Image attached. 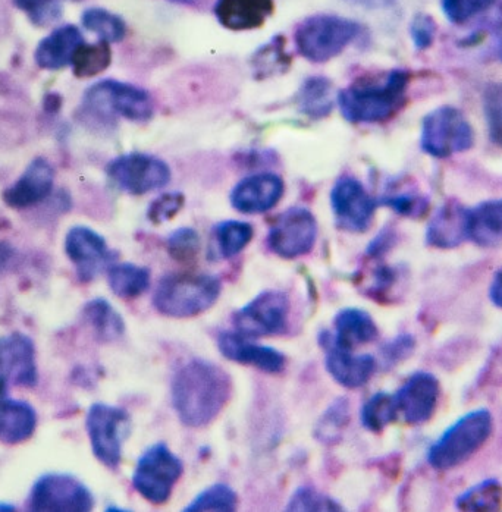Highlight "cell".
<instances>
[{
  "label": "cell",
  "instance_id": "9a60e30c",
  "mask_svg": "<svg viewBox=\"0 0 502 512\" xmlns=\"http://www.w3.org/2000/svg\"><path fill=\"white\" fill-rule=\"evenodd\" d=\"M39 382L36 347L30 336L21 332L0 338V397L8 394L9 385L34 388Z\"/></svg>",
  "mask_w": 502,
  "mask_h": 512
},
{
  "label": "cell",
  "instance_id": "f1b7e54d",
  "mask_svg": "<svg viewBox=\"0 0 502 512\" xmlns=\"http://www.w3.org/2000/svg\"><path fill=\"white\" fill-rule=\"evenodd\" d=\"M298 112L312 119H320L334 111V84L326 77H309L296 96Z\"/></svg>",
  "mask_w": 502,
  "mask_h": 512
},
{
  "label": "cell",
  "instance_id": "30bf717a",
  "mask_svg": "<svg viewBox=\"0 0 502 512\" xmlns=\"http://www.w3.org/2000/svg\"><path fill=\"white\" fill-rule=\"evenodd\" d=\"M94 507L92 490L72 474L47 473L37 479L28 496V510L87 512Z\"/></svg>",
  "mask_w": 502,
  "mask_h": 512
},
{
  "label": "cell",
  "instance_id": "ee69618b",
  "mask_svg": "<svg viewBox=\"0 0 502 512\" xmlns=\"http://www.w3.org/2000/svg\"><path fill=\"white\" fill-rule=\"evenodd\" d=\"M379 204L389 207L398 215L413 219L423 218L429 210V201L414 193L391 194L379 199Z\"/></svg>",
  "mask_w": 502,
  "mask_h": 512
},
{
  "label": "cell",
  "instance_id": "7bdbcfd3",
  "mask_svg": "<svg viewBox=\"0 0 502 512\" xmlns=\"http://www.w3.org/2000/svg\"><path fill=\"white\" fill-rule=\"evenodd\" d=\"M495 0H441L442 12L453 24H464L488 11Z\"/></svg>",
  "mask_w": 502,
  "mask_h": 512
},
{
  "label": "cell",
  "instance_id": "ffe728a7",
  "mask_svg": "<svg viewBox=\"0 0 502 512\" xmlns=\"http://www.w3.org/2000/svg\"><path fill=\"white\" fill-rule=\"evenodd\" d=\"M285 193L281 177L271 172L241 179L229 194L231 206L244 215H260L274 209Z\"/></svg>",
  "mask_w": 502,
  "mask_h": 512
},
{
  "label": "cell",
  "instance_id": "5b68a950",
  "mask_svg": "<svg viewBox=\"0 0 502 512\" xmlns=\"http://www.w3.org/2000/svg\"><path fill=\"white\" fill-rule=\"evenodd\" d=\"M362 25L340 15H312L294 33L298 53L315 64L331 61L359 37Z\"/></svg>",
  "mask_w": 502,
  "mask_h": 512
},
{
  "label": "cell",
  "instance_id": "ab89813d",
  "mask_svg": "<svg viewBox=\"0 0 502 512\" xmlns=\"http://www.w3.org/2000/svg\"><path fill=\"white\" fill-rule=\"evenodd\" d=\"M166 248H168L171 259L187 265L199 257L200 250H202V238L196 229H175L166 240Z\"/></svg>",
  "mask_w": 502,
  "mask_h": 512
},
{
  "label": "cell",
  "instance_id": "277c9868",
  "mask_svg": "<svg viewBox=\"0 0 502 512\" xmlns=\"http://www.w3.org/2000/svg\"><path fill=\"white\" fill-rule=\"evenodd\" d=\"M494 419L488 410H475L451 424L431 446L428 463L435 470L445 471L461 466L491 438Z\"/></svg>",
  "mask_w": 502,
  "mask_h": 512
},
{
  "label": "cell",
  "instance_id": "e0dca14e",
  "mask_svg": "<svg viewBox=\"0 0 502 512\" xmlns=\"http://www.w3.org/2000/svg\"><path fill=\"white\" fill-rule=\"evenodd\" d=\"M320 347L325 350V367L331 378L347 389H359L369 383L378 369V361L370 354H353V350L338 347L331 332L319 335Z\"/></svg>",
  "mask_w": 502,
  "mask_h": 512
},
{
  "label": "cell",
  "instance_id": "cb8c5ba5",
  "mask_svg": "<svg viewBox=\"0 0 502 512\" xmlns=\"http://www.w3.org/2000/svg\"><path fill=\"white\" fill-rule=\"evenodd\" d=\"M84 37L75 25L56 28L37 46L34 58L43 69H62L72 65L78 49L84 45Z\"/></svg>",
  "mask_w": 502,
  "mask_h": 512
},
{
  "label": "cell",
  "instance_id": "8992f818",
  "mask_svg": "<svg viewBox=\"0 0 502 512\" xmlns=\"http://www.w3.org/2000/svg\"><path fill=\"white\" fill-rule=\"evenodd\" d=\"M84 108L96 118L111 121L122 116L133 122H149L155 113V103L149 91L133 84L103 80L93 84L84 94Z\"/></svg>",
  "mask_w": 502,
  "mask_h": 512
},
{
  "label": "cell",
  "instance_id": "836d02e7",
  "mask_svg": "<svg viewBox=\"0 0 502 512\" xmlns=\"http://www.w3.org/2000/svg\"><path fill=\"white\" fill-rule=\"evenodd\" d=\"M502 505V486L497 480H483L461 493L456 501L461 511H497Z\"/></svg>",
  "mask_w": 502,
  "mask_h": 512
},
{
  "label": "cell",
  "instance_id": "d4e9b609",
  "mask_svg": "<svg viewBox=\"0 0 502 512\" xmlns=\"http://www.w3.org/2000/svg\"><path fill=\"white\" fill-rule=\"evenodd\" d=\"M379 329L373 317L362 309L347 307L334 319L332 342L338 347L354 350L378 339Z\"/></svg>",
  "mask_w": 502,
  "mask_h": 512
},
{
  "label": "cell",
  "instance_id": "e575fe53",
  "mask_svg": "<svg viewBox=\"0 0 502 512\" xmlns=\"http://www.w3.org/2000/svg\"><path fill=\"white\" fill-rule=\"evenodd\" d=\"M81 21H83L84 28L97 34L102 42L109 43V45L121 42L127 34L125 21L106 9H87Z\"/></svg>",
  "mask_w": 502,
  "mask_h": 512
},
{
  "label": "cell",
  "instance_id": "44dd1931",
  "mask_svg": "<svg viewBox=\"0 0 502 512\" xmlns=\"http://www.w3.org/2000/svg\"><path fill=\"white\" fill-rule=\"evenodd\" d=\"M55 171L43 157L27 166L21 178L3 193V201L12 209H28L46 200L53 190Z\"/></svg>",
  "mask_w": 502,
  "mask_h": 512
},
{
  "label": "cell",
  "instance_id": "681fc988",
  "mask_svg": "<svg viewBox=\"0 0 502 512\" xmlns=\"http://www.w3.org/2000/svg\"><path fill=\"white\" fill-rule=\"evenodd\" d=\"M395 243H397V234H395L394 229L384 228L367 245L366 254L372 259H381L388 251L392 250Z\"/></svg>",
  "mask_w": 502,
  "mask_h": 512
},
{
  "label": "cell",
  "instance_id": "4dcf8cb0",
  "mask_svg": "<svg viewBox=\"0 0 502 512\" xmlns=\"http://www.w3.org/2000/svg\"><path fill=\"white\" fill-rule=\"evenodd\" d=\"M254 228L249 222L224 221L213 228V244L215 253L221 259H232L238 256L251 243Z\"/></svg>",
  "mask_w": 502,
  "mask_h": 512
},
{
  "label": "cell",
  "instance_id": "bcb514c9",
  "mask_svg": "<svg viewBox=\"0 0 502 512\" xmlns=\"http://www.w3.org/2000/svg\"><path fill=\"white\" fill-rule=\"evenodd\" d=\"M436 34V24L429 15L419 14L410 24V36L416 49L425 50L432 46Z\"/></svg>",
  "mask_w": 502,
  "mask_h": 512
},
{
  "label": "cell",
  "instance_id": "f907efd6",
  "mask_svg": "<svg viewBox=\"0 0 502 512\" xmlns=\"http://www.w3.org/2000/svg\"><path fill=\"white\" fill-rule=\"evenodd\" d=\"M489 300L495 307L502 309V266L492 279L491 287H489Z\"/></svg>",
  "mask_w": 502,
  "mask_h": 512
},
{
  "label": "cell",
  "instance_id": "f6af8a7d",
  "mask_svg": "<svg viewBox=\"0 0 502 512\" xmlns=\"http://www.w3.org/2000/svg\"><path fill=\"white\" fill-rule=\"evenodd\" d=\"M184 204L183 193L172 191V193L162 194L150 203L149 209H147V218L155 225H162V223L175 218L183 210Z\"/></svg>",
  "mask_w": 502,
  "mask_h": 512
},
{
  "label": "cell",
  "instance_id": "f35d334b",
  "mask_svg": "<svg viewBox=\"0 0 502 512\" xmlns=\"http://www.w3.org/2000/svg\"><path fill=\"white\" fill-rule=\"evenodd\" d=\"M285 510L290 512H340V502L312 486H301L294 490Z\"/></svg>",
  "mask_w": 502,
  "mask_h": 512
},
{
  "label": "cell",
  "instance_id": "2e32d148",
  "mask_svg": "<svg viewBox=\"0 0 502 512\" xmlns=\"http://www.w3.org/2000/svg\"><path fill=\"white\" fill-rule=\"evenodd\" d=\"M65 253L74 263L81 282H90L102 270L111 268L116 259L114 251L99 232L87 226H74L65 237Z\"/></svg>",
  "mask_w": 502,
  "mask_h": 512
},
{
  "label": "cell",
  "instance_id": "7402d4cb",
  "mask_svg": "<svg viewBox=\"0 0 502 512\" xmlns=\"http://www.w3.org/2000/svg\"><path fill=\"white\" fill-rule=\"evenodd\" d=\"M469 240V209L458 201H448L436 210L426 229V243L431 247L450 250Z\"/></svg>",
  "mask_w": 502,
  "mask_h": 512
},
{
  "label": "cell",
  "instance_id": "603a6c76",
  "mask_svg": "<svg viewBox=\"0 0 502 512\" xmlns=\"http://www.w3.org/2000/svg\"><path fill=\"white\" fill-rule=\"evenodd\" d=\"M275 11L274 0H216V20L231 31H249L265 25Z\"/></svg>",
  "mask_w": 502,
  "mask_h": 512
},
{
  "label": "cell",
  "instance_id": "3957f363",
  "mask_svg": "<svg viewBox=\"0 0 502 512\" xmlns=\"http://www.w3.org/2000/svg\"><path fill=\"white\" fill-rule=\"evenodd\" d=\"M222 282L207 273H171L160 279L153 307L162 316L188 319L207 312L221 297Z\"/></svg>",
  "mask_w": 502,
  "mask_h": 512
},
{
  "label": "cell",
  "instance_id": "b9f144b4",
  "mask_svg": "<svg viewBox=\"0 0 502 512\" xmlns=\"http://www.w3.org/2000/svg\"><path fill=\"white\" fill-rule=\"evenodd\" d=\"M14 3L37 27H47L62 15L61 0H14Z\"/></svg>",
  "mask_w": 502,
  "mask_h": 512
},
{
  "label": "cell",
  "instance_id": "7c38bea8",
  "mask_svg": "<svg viewBox=\"0 0 502 512\" xmlns=\"http://www.w3.org/2000/svg\"><path fill=\"white\" fill-rule=\"evenodd\" d=\"M112 184L131 196H144L166 187L171 181V168L160 157L146 153H128L116 157L106 168Z\"/></svg>",
  "mask_w": 502,
  "mask_h": 512
},
{
  "label": "cell",
  "instance_id": "1f68e13d",
  "mask_svg": "<svg viewBox=\"0 0 502 512\" xmlns=\"http://www.w3.org/2000/svg\"><path fill=\"white\" fill-rule=\"evenodd\" d=\"M398 414L395 395L378 392L363 404L360 422L367 432L381 433L397 420Z\"/></svg>",
  "mask_w": 502,
  "mask_h": 512
},
{
  "label": "cell",
  "instance_id": "8fae6325",
  "mask_svg": "<svg viewBox=\"0 0 502 512\" xmlns=\"http://www.w3.org/2000/svg\"><path fill=\"white\" fill-rule=\"evenodd\" d=\"M290 309V297L285 292L263 291L232 314V325L247 338L281 335L287 331Z\"/></svg>",
  "mask_w": 502,
  "mask_h": 512
},
{
  "label": "cell",
  "instance_id": "52a82bcc",
  "mask_svg": "<svg viewBox=\"0 0 502 512\" xmlns=\"http://www.w3.org/2000/svg\"><path fill=\"white\" fill-rule=\"evenodd\" d=\"M475 144V131L469 119L454 106H441L423 118L420 149L435 159L467 152Z\"/></svg>",
  "mask_w": 502,
  "mask_h": 512
},
{
  "label": "cell",
  "instance_id": "d6a6232c",
  "mask_svg": "<svg viewBox=\"0 0 502 512\" xmlns=\"http://www.w3.org/2000/svg\"><path fill=\"white\" fill-rule=\"evenodd\" d=\"M350 402L338 398L326 408L315 427V438L320 444L334 445L343 438L344 430L350 423Z\"/></svg>",
  "mask_w": 502,
  "mask_h": 512
},
{
  "label": "cell",
  "instance_id": "4316f807",
  "mask_svg": "<svg viewBox=\"0 0 502 512\" xmlns=\"http://www.w3.org/2000/svg\"><path fill=\"white\" fill-rule=\"evenodd\" d=\"M469 240L480 247L502 243V199L483 201L469 209Z\"/></svg>",
  "mask_w": 502,
  "mask_h": 512
},
{
  "label": "cell",
  "instance_id": "c3c4849f",
  "mask_svg": "<svg viewBox=\"0 0 502 512\" xmlns=\"http://www.w3.org/2000/svg\"><path fill=\"white\" fill-rule=\"evenodd\" d=\"M398 282V270L391 266H379L373 272V284L369 288L370 295L373 297H387L389 291L395 287Z\"/></svg>",
  "mask_w": 502,
  "mask_h": 512
},
{
  "label": "cell",
  "instance_id": "9c48e42d",
  "mask_svg": "<svg viewBox=\"0 0 502 512\" xmlns=\"http://www.w3.org/2000/svg\"><path fill=\"white\" fill-rule=\"evenodd\" d=\"M86 429L94 457L116 470L122 461L125 439L130 436V414L124 408L96 402L87 411Z\"/></svg>",
  "mask_w": 502,
  "mask_h": 512
},
{
  "label": "cell",
  "instance_id": "484cf974",
  "mask_svg": "<svg viewBox=\"0 0 502 512\" xmlns=\"http://www.w3.org/2000/svg\"><path fill=\"white\" fill-rule=\"evenodd\" d=\"M37 413L28 402L0 397V442L18 445L28 441L36 432Z\"/></svg>",
  "mask_w": 502,
  "mask_h": 512
},
{
  "label": "cell",
  "instance_id": "7a4b0ae2",
  "mask_svg": "<svg viewBox=\"0 0 502 512\" xmlns=\"http://www.w3.org/2000/svg\"><path fill=\"white\" fill-rule=\"evenodd\" d=\"M409 84V71L392 69L382 83H356L338 91V108L350 124H382L404 108Z\"/></svg>",
  "mask_w": 502,
  "mask_h": 512
},
{
  "label": "cell",
  "instance_id": "d590c367",
  "mask_svg": "<svg viewBox=\"0 0 502 512\" xmlns=\"http://www.w3.org/2000/svg\"><path fill=\"white\" fill-rule=\"evenodd\" d=\"M238 508V495L231 486L215 483L199 493L185 507L187 512H232Z\"/></svg>",
  "mask_w": 502,
  "mask_h": 512
},
{
  "label": "cell",
  "instance_id": "816d5d0a",
  "mask_svg": "<svg viewBox=\"0 0 502 512\" xmlns=\"http://www.w3.org/2000/svg\"><path fill=\"white\" fill-rule=\"evenodd\" d=\"M15 248L11 244L0 241V273L5 272L15 260Z\"/></svg>",
  "mask_w": 502,
  "mask_h": 512
},
{
  "label": "cell",
  "instance_id": "11a10c76",
  "mask_svg": "<svg viewBox=\"0 0 502 512\" xmlns=\"http://www.w3.org/2000/svg\"><path fill=\"white\" fill-rule=\"evenodd\" d=\"M15 507H12L11 504H3L0 502V511H14Z\"/></svg>",
  "mask_w": 502,
  "mask_h": 512
},
{
  "label": "cell",
  "instance_id": "8d00e7d4",
  "mask_svg": "<svg viewBox=\"0 0 502 512\" xmlns=\"http://www.w3.org/2000/svg\"><path fill=\"white\" fill-rule=\"evenodd\" d=\"M291 59L285 52V42L281 36L274 37L268 45L260 47L253 56V68L256 77L266 78L282 74L290 68Z\"/></svg>",
  "mask_w": 502,
  "mask_h": 512
},
{
  "label": "cell",
  "instance_id": "f546056e",
  "mask_svg": "<svg viewBox=\"0 0 502 512\" xmlns=\"http://www.w3.org/2000/svg\"><path fill=\"white\" fill-rule=\"evenodd\" d=\"M109 288L116 297L133 300L150 288V270L134 263H118L108 269Z\"/></svg>",
  "mask_w": 502,
  "mask_h": 512
},
{
  "label": "cell",
  "instance_id": "74e56055",
  "mask_svg": "<svg viewBox=\"0 0 502 512\" xmlns=\"http://www.w3.org/2000/svg\"><path fill=\"white\" fill-rule=\"evenodd\" d=\"M112 52L109 43H94V45L83 46L78 49L71 67L74 68V74L80 78H90L99 75L111 65Z\"/></svg>",
  "mask_w": 502,
  "mask_h": 512
},
{
  "label": "cell",
  "instance_id": "83f0119b",
  "mask_svg": "<svg viewBox=\"0 0 502 512\" xmlns=\"http://www.w3.org/2000/svg\"><path fill=\"white\" fill-rule=\"evenodd\" d=\"M81 317L100 342L118 341L125 334L124 317L105 298L89 301L83 307Z\"/></svg>",
  "mask_w": 502,
  "mask_h": 512
},
{
  "label": "cell",
  "instance_id": "db71d44e",
  "mask_svg": "<svg viewBox=\"0 0 502 512\" xmlns=\"http://www.w3.org/2000/svg\"><path fill=\"white\" fill-rule=\"evenodd\" d=\"M171 2L180 3V5L193 6L199 3V0H171Z\"/></svg>",
  "mask_w": 502,
  "mask_h": 512
},
{
  "label": "cell",
  "instance_id": "ba28073f",
  "mask_svg": "<svg viewBox=\"0 0 502 512\" xmlns=\"http://www.w3.org/2000/svg\"><path fill=\"white\" fill-rule=\"evenodd\" d=\"M184 463L166 444L147 448L133 473V486L141 498L153 505L169 501L175 485L183 477Z\"/></svg>",
  "mask_w": 502,
  "mask_h": 512
},
{
  "label": "cell",
  "instance_id": "7dc6e473",
  "mask_svg": "<svg viewBox=\"0 0 502 512\" xmlns=\"http://www.w3.org/2000/svg\"><path fill=\"white\" fill-rule=\"evenodd\" d=\"M414 345H416V341L411 335H400L398 338L391 339L382 347V360L387 366H395V364L411 356Z\"/></svg>",
  "mask_w": 502,
  "mask_h": 512
},
{
  "label": "cell",
  "instance_id": "f5cc1de1",
  "mask_svg": "<svg viewBox=\"0 0 502 512\" xmlns=\"http://www.w3.org/2000/svg\"><path fill=\"white\" fill-rule=\"evenodd\" d=\"M347 2L356 3V5L367 6V8H372V6H381L385 0H347Z\"/></svg>",
  "mask_w": 502,
  "mask_h": 512
},
{
  "label": "cell",
  "instance_id": "d6986e66",
  "mask_svg": "<svg viewBox=\"0 0 502 512\" xmlns=\"http://www.w3.org/2000/svg\"><path fill=\"white\" fill-rule=\"evenodd\" d=\"M439 394L441 386L432 373H414L395 394L398 413L413 426L429 422L435 414Z\"/></svg>",
  "mask_w": 502,
  "mask_h": 512
},
{
  "label": "cell",
  "instance_id": "ac0fdd59",
  "mask_svg": "<svg viewBox=\"0 0 502 512\" xmlns=\"http://www.w3.org/2000/svg\"><path fill=\"white\" fill-rule=\"evenodd\" d=\"M216 345L219 353L227 360L254 367L269 375H279L287 367L284 353L274 347L251 342L247 336L238 334L237 331L221 332L216 339Z\"/></svg>",
  "mask_w": 502,
  "mask_h": 512
},
{
  "label": "cell",
  "instance_id": "5bb4252c",
  "mask_svg": "<svg viewBox=\"0 0 502 512\" xmlns=\"http://www.w3.org/2000/svg\"><path fill=\"white\" fill-rule=\"evenodd\" d=\"M379 200L367 193L365 185L353 177L337 179L331 190V207L338 228L363 234L372 225Z\"/></svg>",
  "mask_w": 502,
  "mask_h": 512
},
{
  "label": "cell",
  "instance_id": "60d3db41",
  "mask_svg": "<svg viewBox=\"0 0 502 512\" xmlns=\"http://www.w3.org/2000/svg\"><path fill=\"white\" fill-rule=\"evenodd\" d=\"M483 111L489 138L502 147V83L491 84L483 94Z\"/></svg>",
  "mask_w": 502,
  "mask_h": 512
},
{
  "label": "cell",
  "instance_id": "4fadbf2b",
  "mask_svg": "<svg viewBox=\"0 0 502 512\" xmlns=\"http://www.w3.org/2000/svg\"><path fill=\"white\" fill-rule=\"evenodd\" d=\"M318 221L306 207L294 206L276 216L268 234V247L285 260L306 256L318 240Z\"/></svg>",
  "mask_w": 502,
  "mask_h": 512
},
{
  "label": "cell",
  "instance_id": "6da1fadb",
  "mask_svg": "<svg viewBox=\"0 0 502 512\" xmlns=\"http://www.w3.org/2000/svg\"><path fill=\"white\" fill-rule=\"evenodd\" d=\"M232 394V380L218 364L193 358L174 373L171 401L178 420L191 429L209 426Z\"/></svg>",
  "mask_w": 502,
  "mask_h": 512
}]
</instances>
